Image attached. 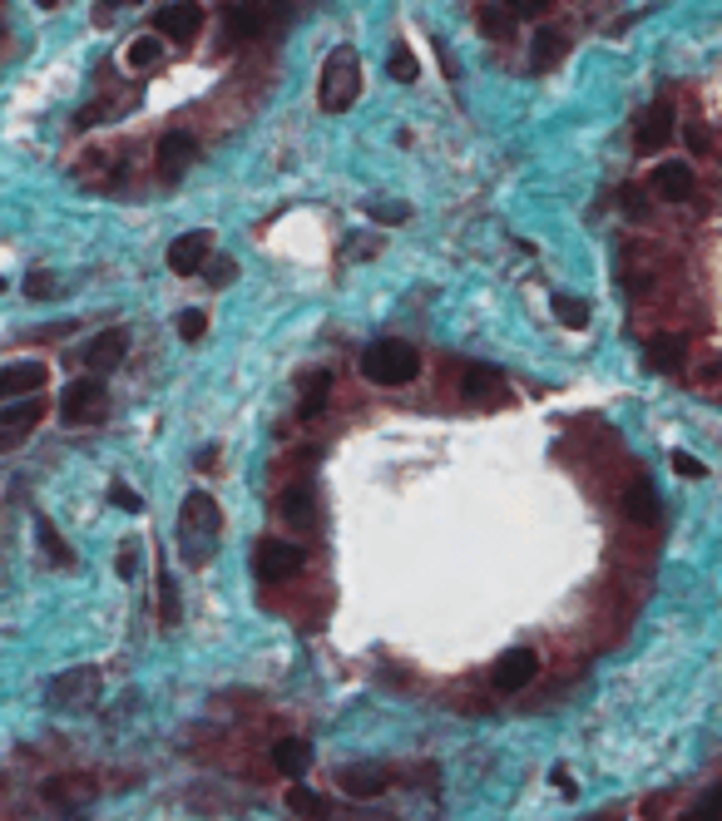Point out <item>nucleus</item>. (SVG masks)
<instances>
[{"mask_svg": "<svg viewBox=\"0 0 722 821\" xmlns=\"http://www.w3.org/2000/svg\"><path fill=\"white\" fill-rule=\"evenodd\" d=\"M668 461H673V470H678L682 480H702V475H708V470L698 465V455H688V451H673Z\"/></svg>", "mask_w": 722, "mask_h": 821, "instance_id": "nucleus-39", "label": "nucleus"}, {"mask_svg": "<svg viewBox=\"0 0 722 821\" xmlns=\"http://www.w3.org/2000/svg\"><path fill=\"white\" fill-rule=\"evenodd\" d=\"M510 10H514V15H524V20H540L544 10H549V0H510Z\"/></svg>", "mask_w": 722, "mask_h": 821, "instance_id": "nucleus-43", "label": "nucleus"}, {"mask_svg": "<svg viewBox=\"0 0 722 821\" xmlns=\"http://www.w3.org/2000/svg\"><path fill=\"white\" fill-rule=\"evenodd\" d=\"M554 317H559V326H569V332H584V326H589V307H584L579 297H554Z\"/></svg>", "mask_w": 722, "mask_h": 821, "instance_id": "nucleus-29", "label": "nucleus"}, {"mask_svg": "<svg viewBox=\"0 0 722 821\" xmlns=\"http://www.w3.org/2000/svg\"><path fill=\"white\" fill-rule=\"evenodd\" d=\"M386 75H391V79H401V85H411V79H415V55H411V49H406V45H396L391 55H386Z\"/></svg>", "mask_w": 722, "mask_h": 821, "instance_id": "nucleus-32", "label": "nucleus"}, {"mask_svg": "<svg viewBox=\"0 0 722 821\" xmlns=\"http://www.w3.org/2000/svg\"><path fill=\"white\" fill-rule=\"evenodd\" d=\"M534 673H540V658H534L530 648H510V653H500V658H495L490 683L500 692H520V688H530V683H534Z\"/></svg>", "mask_w": 722, "mask_h": 821, "instance_id": "nucleus-13", "label": "nucleus"}, {"mask_svg": "<svg viewBox=\"0 0 722 821\" xmlns=\"http://www.w3.org/2000/svg\"><path fill=\"white\" fill-rule=\"evenodd\" d=\"M362 95V55L352 45H336L322 65V85H316V99H322L326 114H342V109L356 104Z\"/></svg>", "mask_w": 722, "mask_h": 821, "instance_id": "nucleus-2", "label": "nucleus"}, {"mask_svg": "<svg viewBox=\"0 0 722 821\" xmlns=\"http://www.w3.org/2000/svg\"><path fill=\"white\" fill-rule=\"evenodd\" d=\"M302 564H307V550H302V544H287V540H263V544H257V559H253V569H257V579L277 584V579H292V574H302Z\"/></svg>", "mask_w": 722, "mask_h": 821, "instance_id": "nucleus-8", "label": "nucleus"}, {"mask_svg": "<svg viewBox=\"0 0 722 821\" xmlns=\"http://www.w3.org/2000/svg\"><path fill=\"white\" fill-rule=\"evenodd\" d=\"M208 257H213V233L208 228H193V233H178L174 243H168V267H174L178 277H193L208 267Z\"/></svg>", "mask_w": 722, "mask_h": 821, "instance_id": "nucleus-11", "label": "nucleus"}, {"mask_svg": "<svg viewBox=\"0 0 722 821\" xmlns=\"http://www.w3.org/2000/svg\"><path fill=\"white\" fill-rule=\"evenodd\" d=\"M203 273H208V282H213V287H227L237 277V263H233V257H208Z\"/></svg>", "mask_w": 722, "mask_h": 821, "instance_id": "nucleus-38", "label": "nucleus"}, {"mask_svg": "<svg viewBox=\"0 0 722 821\" xmlns=\"http://www.w3.org/2000/svg\"><path fill=\"white\" fill-rule=\"evenodd\" d=\"M564 55V35H554V25H540V35H534V49H530V65H554V59Z\"/></svg>", "mask_w": 722, "mask_h": 821, "instance_id": "nucleus-27", "label": "nucleus"}, {"mask_svg": "<svg viewBox=\"0 0 722 821\" xmlns=\"http://www.w3.org/2000/svg\"><path fill=\"white\" fill-rule=\"evenodd\" d=\"M366 218H371V223H406V218H411V203H401V198H371V203H366Z\"/></svg>", "mask_w": 722, "mask_h": 821, "instance_id": "nucleus-30", "label": "nucleus"}, {"mask_svg": "<svg viewBox=\"0 0 722 821\" xmlns=\"http://www.w3.org/2000/svg\"><path fill=\"white\" fill-rule=\"evenodd\" d=\"M362 376L376 386H406L421 376V352H415L411 342H371L362 352Z\"/></svg>", "mask_w": 722, "mask_h": 821, "instance_id": "nucleus-3", "label": "nucleus"}, {"mask_svg": "<svg viewBox=\"0 0 722 821\" xmlns=\"http://www.w3.org/2000/svg\"><path fill=\"white\" fill-rule=\"evenodd\" d=\"M386 781H391V772H386L381 762H346V767L336 772V787H342L346 797H381Z\"/></svg>", "mask_w": 722, "mask_h": 821, "instance_id": "nucleus-16", "label": "nucleus"}, {"mask_svg": "<svg viewBox=\"0 0 722 821\" xmlns=\"http://www.w3.org/2000/svg\"><path fill=\"white\" fill-rule=\"evenodd\" d=\"M109 500H114V510H124V514H138V510H144V500H138L129 485H119V480H114V490H109Z\"/></svg>", "mask_w": 722, "mask_h": 821, "instance_id": "nucleus-40", "label": "nucleus"}, {"mask_svg": "<svg viewBox=\"0 0 722 821\" xmlns=\"http://www.w3.org/2000/svg\"><path fill=\"white\" fill-rule=\"evenodd\" d=\"M277 514H282L287 524H297V530H307V524L316 520V500L307 485H287L282 495H277Z\"/></svg>", "mask_w": 722, "mask_h": 821, "instance_id": "nucleus-20", "label": "nucleus"}, {"mask_svg": "<svg viewBox=\"0 0 722 821\" xmlns=\"http://www.w3.org/2000/svg\"><path fill=\"white\" fill-rule=\"evenodd\" d=\"M682 362H688V342H682V336H653L648 342L653 371H682Z\"/></svg>", "mask_w": 722, "mask_h": 821, "instance_id": "nucleus-23", "label": "nucleus"}, {"mask_svg": "<svg viewBox=\"0 0 722 821\" xmlns=\"http://www.w3.org/2000/svg\"><path fill=\"white\" fill-rule=\"evenodd\" d=\"M154 158H158V178H164V184H178V178H184V168L198 158V138L184 134V129H174V134L158 138Z\"/></svg>", "mask_w": 722, "mask_h": 821, "instance_id": "nucleus-12", "label": "nucleus"}, {"mask_svg": "<svg viewBox=\"0 0 722 821\" xmlns=\"http://www.w3.org/2000/svg\"><path fill=\"white\" fill-rule=\"evenodd\" d=\"M692 188H698V178H692L688 164H658L653 168V193H658L663 203H688Z\"/></svg>", "mask_w": 722, "mask_h": 821, "instance_id": "nucleus-18", "label": "nucleus"}, {"mask_svg": "<svg viewBox=\"0 0 722 821\" xmlns=\"http://www.w3.org/2000/svg\"><path fill=\"white\" fill-rule=\"evenodd\" d=\"M138 564H144V550H138V540H129L124 550L114 554V569H119V579H124V584H134V579H138Z\"/></svg>", "mask_w": 722, "mask_h": 821, "instance_id": "nucleus-33", "label": "nucleus"}, {"mask_svg": "<svg viewBox=\"0 0 722 821\" xmlns=\"http://www.w3.org/2000/svg\"><path fill=\"white\" fill-rule=\"evenodd\" d=\"M124 356H129V332H124V326H104L95 342H85V366H89V371H99V376L114 371Z\"/></svg>", "mask_w": 722, "mask_h": 821, "instance_id": "nucleus-17", "label": "nucleus"}, {"mask_svg": "<svg viewBox=\"0 0 722 821\" xmlns=\"http://www.w3.org/2000/svg\"><path fill=\"white\" fill-rule=\"evenodd\" d=\"M59 292V277L55 273H30L25 277V297H35V302H40V297H55Z\"/></svg>", "mask_w": 722, "mask_h": 821, "instance_id": "nucleus-37", "label": "nucleus"}, {"mask_svg": "<svg viewBox=\"0 0 722 821\" xmlns=\"http://www.w3.org/2000/svg\"><path fill=\"white\" fill-rule=\"evenodd\" d=\"M326 396H332V376H326V371L302 376V401H297V415H302V421H312V415L326 406Z\"/></svg>", "mask_w": 722, "mask_h": 821, "instance_id": "nucleus-25", "label": "nucleus"}, {"mask_svg": "<svg viewBox=\"0 0 722 821\" xmlns=\"http://www.w3.org/2000/svg\"><path fill=\"white\" fill-rule=\"evenodd\" d=\"M623 514H629V520H638V524H658V500H653V490L643 480L623 490Z\"/></svg>", "mask_w": 722, "mask_h": 821, "instance_id": "nucleus-26", "label": "nucleus"}, {"mask_svg": "<svg viewBox=\"0 0 722 821\" xmlns=\"http://www.w3.org/2000/svg\"><path fill=\"white\" fill-rule=\"evenodd\" d=\"M35 5H40V10H55V5H59V0H35Z\"/></svg>", "mask_w": 722, "mask_h": 821, "instance_id": "nucleus-45", "label": "nucleus"}, {"mask_svg": "<svg viewBox=\"0 0 722 821\" xmlns=\"http://www.w3.org/2000/svg\"><path fill=\"white\" fill-rule=\"evenodd\" d=\"M688 148H692V154H708V148H712L708 124H698V119H692V124H688Z\"/></svg>", "mask_w": 722, "mask_h": 821, "instance_id": "nucleus-41", "label": "nucleus"}, {"mask_svg": "<svg viewBox=\"0 0 722 821\" xmlns=\"http://www.w3.org/2000/svg\"><path fill=\"white\" fill-rule=\"evenodd\" d=\"M124 5H138V0H95V25H109V15Z\"/></svg>", "mask_w": 722, "mask_h": 821, "instance_id": "nucleus-42", "label": "nucleus"}, {"mask_svg": "<svg viewBox=\"0 0 722 821\" xmlns=\"http://www.w3.org/2000/svg\"><path fill=\"white\" fill-rule=\"evenodd\" d=\"M273 762H277L282 777H302V772L312 767V742H307V737H277Z\"/></svg>", "mask_w": 722, "mask_h": 821, "instance_id": "nucleus-21", "label": "nucleus"}, {"mask_svg": "<svg viewBox=\"0 0 722 821\" xmlns=\"http://www.w3.org/2000/svg\"><path fill=\"white\" fill-rule=\"evenodd\" d=\"M460 396H465V401H480V406L504 401L500 371H490V366H465V371H460Z\"/></svg>", "mask_w": 722, "mask_h": 821, "instance_id": "nucleus-19", "label": "nucleus"}, {"mask_svg": "<svg viewBox=\"0 0 722 821\" xmlns=\"http://www.w3.org/2000/svg\"><path fill=\"white\" fill-rule=\"evenodd\" d=\"M287 807H292V811H302V817H326V801L316 797L312 787H302V781H297V787L287 791Z\"/></svg>", "mask_w": 722, "mask_h": 821, "instance_id": "nucleus-31", "label": "nucleus"}, {"mask_svg": "<svg viewBox=\"0 0 722 821\" xmlns=\"http://www.w3.org/2000/svg\"><path fill=\"white\" fill-rule=\"evenodd\" d=\"M45 801L55 811H79L95 801V781H89L85 772H59V777L45 781Z\"/></svg>", "mask_w": 722, "mask_h": 821, "instance_id": "nucleus-15", "label": "nucleus"}, {"mask_svg": "<svg viewBox=\"0 0 722 821\" xmlns=\"http://www.w3.org/2000/svg\"><path fill=\"white\" fill-rule=\"evenodd\" d=\"M45 381H49L45 362H5V366H0V401L35 396V391H45Z\"/></svg>", "mask_w": 722, "mask_h": 821, "instance_id": "nucleus-14", "label": "nucleus"}, {"mask_svg": "<svg viewBox=\"0 0 722 821\" xmlns=\"http://www.w3.org/2000/svg\"><path fill=\"white\" fill-rule=\"evenodd\" d=\"M35 421H45V396L40 391L25 396V401H5V411H0V451H15L35 431Z\"/></svg>", "mask_w": 722, "mask_h": 821, "instance_id": "nucleus-9", "label": "nucleus"}, {"mask_svg": "<svg viewBox=\"0 0 722 821\" xmlns=\"http://www.w3.org/2000/svg\"><path fill=\"white\" fill-rule=\"evenodd\" d=\"M124 65L129 69H138V75H154L158 65H164V35H138V40H129V49H124Z\"/></svg>", "mask_w": 722, "mask_h": 821, "instance_id": "nucleus-22", "label": "nucleus"}, {"mask_svg": "<svg viewBox=\"0 0 722 821\" xmlns=\"http://www.w3.org/2000/svg\"><path fill=\"white\" fill-rule=\"evenodd\" d=\"M688 821H722V787H718V791H708L702 801H692Z\"/></svg>", "mask_w": 722, "mask_h": 821, "instance_id": "nucleus-34", "label": "nucleus"}, {"mask_svg": "<svg viewBox=\"0 0 722 821\" xmlns=\"http://www.w3.org/2000/svg\"><path fill=\"white\" fill-rule=\"evenodd\" d=\"M673 124H678V109H673L668 95H658L643 109L638 129H633V148H638V154H663V148L673 144Z\"/></svg>", "mask_w": 722, "mask_h": 821, "instance_id": "nucleus-7", "label": "nucleus"}, {"mask_svg": "<svg viewBox=\"0 0 722 821\" xmlns=\"http://www.w3.org/2000/svg\"><path fill=\"white\" fill-rule=\"evenodd\" d=\"M99 698V668H65L49 678L45 702L59 712H79V708H95Z\"/></svg>", "mask_w": 722, "mask_h": 821, "instance_id": "nucleus-6", "label": "nucleus"}, {"mask_svg": "<svg viewBox=\"0 0 722 821\" xmlns=\"http://www.w3.org/2000/svg\"><path fill=\"white\" fill-rule=\"evenodd\" d=\"M282 20H287L282 0H237V5L223 10L227 40H257V35H267V30H277Z\"/></svg>", "mask_w": 722, "mask_h": 821, "instance_id": "nucleus-4", "label": "nucleus"}, {"mask_svg": "<svg viewBox=\"0 0 722 821\" xmlns=\"http://www.w3.org/2000/svg\"><path fill=\"white\" fill-rule=\"evenodd\" d=\"M154 25H158V35L174 40V45H193L198 30H203V5H198V0H174V5H158Z\"/></svg>", "mask_w": 722, "mask_h": 821, "instance_id": "nucleus-10", "label": "nucleus"}, {"mask_svg": "<svg viewBox=\"0 0 722 821\" xmlns=\"http://www.w3.org/2000/svg\"><path fill=\"white\" fill-rule=\"evenodd\" d=\"M193 465H198V470H208V465H218V441H208L203 451L193 455Z\"/></svg>", "mask_w": 722, "mask_h": 821, "instance_id": "nucleus-44", "label": "nucleus"}, {"mask_svg": "<svg viewBox=\"0 0 722 821\" xmlns=\"http://www.w3.org/2000/svg\"><path fill=\"white\" fill-rule=\"evenodd\" d=\"M218 530H223V510L208 490H188L178 504V534H184V559L208 564L218 550Z\"/></svg>", "mask_w": 722, "mask_h": 821, "instance_id": "nucleus-1", "label": "nucleus"}, {"mask_svg": "<svg viewBox=\"0 0 722 821\" xmlns=\"http://www.w3.org/2000/svg\"><path fill=\"white\" fill-rule=\"evenodd\" d=\"M178 613H184V609H178V584L168 579L164 569H158V623H164V629H174Z\"/></svg>", "mask_w": 722, "mask_h": 821, "instance_id": "nucleus-28", "label": "nucleus"}, {"mask_svg": "<svg viewBox=\"0 0 722 821\" xmlns=\"http://www.w3.org/2000/svg\"><path fill=\"white\" fill-rule=\"evenodd\" d=\"M104 411H109V391L99 381V371L85 376V381H69L65 396H59V421L65 425H95L104 421Z\"/></svg>", "mask_w": 722, "mask_h": 821, "instance_id": "nucleus-5", "label": "nucleus"}, {"mask_svg": "<svg viewBox=\"0 0 722 821\" xmlns=\"http://www.w3.org/2000/svg\"><path fill=\"white\" fill-rule=\"evenodd\" d=\"M480 25H485V35H490V40H504V35H510V15H504L500 5H485V10H480Z\"/></svg>", "mask_w": 722, "mask_h": 821, "instance_id": "nucleus-36", "label": "nucleus"}, {"mask_svg": "<svg viewBox=\"0 0 722 821\" xmlns=\"http://www.w3.org/2000/svg\"><path fill=\"white\" fill-rule=\"evenodd\" d=\"M208 332V317L198 312V307H188V312H178V336H184V342H198V336Z\"/></svg>", "mask_w": 722, "mask_h": 821, "instance_id": "nucleus-35", "label": "nucleus"}, {"mask_svg": "<svg viewBox=\"0 0 722 821\" xmlns=\"http://www.w3.org/2000/svg\"><path fill=\"white\" fill-rule=\"evenodd\" d=\"M35 540H40V550H45V559L55 564V569H69V564H75V550H69L65 534H59L45 514H35Z\"/></svg>", "mask_w": 722, "mask_h": 821, "instance_id": "nucleus-24", "label": "nucleus"}]
</instances>
